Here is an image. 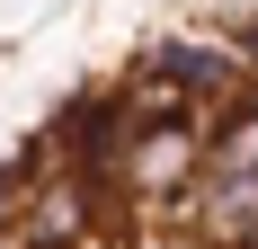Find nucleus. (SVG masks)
<instances>
[{"instance_id":"nucleus-1","label":"nucleus","mask_w":258,"mask_h":249,"mask_svg":"<svg viewBox=\"0 0 258 249\" xmlns=\"http://www.w3.org/2000/svg\"><path fill=\"white\" fill-rule=\"evenodd\" d=\"M205 143H214V125H196V116H143V125H125V143L107 160V187L134 205H169L187 187H205Z\"/></svg>"},{"instance_id":"nucleus-2","label":"nucleus","mask_w":258,"mask_h":249,"mask_svg":"<svg viewBox=\"0 0 258 249\" xmlns=\"http://www.w3.org/2000/svg\"><path fill=\"white\" fill-rule=\"evenodd\" d=\"M89 231H98V178L89 169H36L27 214H18V240L27 249H80Z\"/></svg>"},{"instance_id":"nucleus-4","label":"nucleus","mask_w":258,"mask_h":249,"mask_svg":"<svg viewBox=\"0 0 258 249\" xmlns=\"http://www.w3.org/2000/svg\"><path fill=\"white\" fill-rule=\"evenodd\" d=\"M240 53H249V80H258V18H249V36H240Z\"/></svg>"},{"instance_id":"nucleus-3","label":"nucleus","mask_w":258,"mask_h":249,"mask_svg":"<svg viewBox=\"0 0 258 249\" xmlns=\"http://www.w3.org/2000/svg\"><path fill=\"white\" fill-rule=\"evenodd\" d=\"M143 72H152V80H169L178 98H240L249 53H240V45H223V36H160Z\"/></svg>"},{"instance_id":"nucleus-5","label":"nucleus","mask_w":258,"mask_h":249,"mask_svg":"<svg viewBox=\"0 0 258 249\" xmlns=\"http://www.w3.org/2000/svg\"><path fill=\"white\" fill-rule=\"evenodd\" d=\"M249 249H258V240H249Z\"/></svg>"}]
</instances>
